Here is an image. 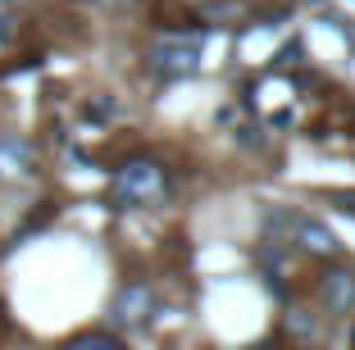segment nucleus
<instances>
[{
  "instance_id": "2",
  "label": "nucleus",
  "mask_w": 355,
  "mask_h": 350,
  "mask_svg": "<svg viewBox=\"0 0 355 350\" xmlns=\"http://www.w3.org/2000/svg\"><path fill=\"white\" fill-rule=\"evenodd\" d=\"M64 350H123L114 337H105V332H83V337H73Z\"/></svg>"
},
{
  "instance_id": "3",
  "label": "nucleus",
  "mask_w": 355,
  "mask_h": 350,
  "mask_svg": "<svg viewBox=\"0 0 355 350\" xmlns=\"http://www.w3.org/2000/svg\"><path fill=\"white\" fill-rule=\"evenodd\" d=\"M328 300H333V305H342V300L351 305L355 300V278L351 273H333V278H328Z\"/></svg>"
},
{
  "instance_id": "1",
  "label": "nucleus",
  "mask_w": 355,
  "mask_h": 350,
  "mask_svg": "<svg viewBox=\"0 0 355 350\" xmlns=\"http://www.w3.org/2000/svg\"><path fill=\"white\" fill-rule=\"evenodd\" d=\"M114 191L128 205H150V200H159V191H164V173H159L155 164H128L123 173H119Z\"/></svg>"
}]
</instances>
